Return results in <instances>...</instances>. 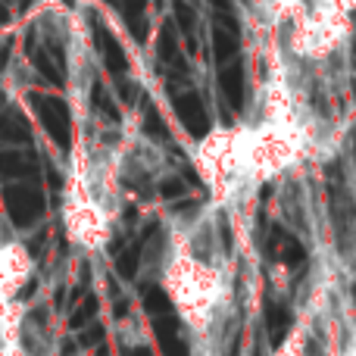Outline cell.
I'll list each match as a JSON object with an SVG mask.
<instances>
[{
    "mask_svg": "<svg viewBox=\"0 0 356 356\" xmlns=\"http://www.w3.org/2000/svg\"><path fill=\"white\" fill-rule=\"evenodd\" d=\"M225 213L203 203L166 228L160 253V288L194 350L225 344L234 303V259L225 244Z\"/></svg>",
    "mask_w": 356,
    "mask_h": 356,
    "instance_id": "obj_1",
    "label": "cell"
},
{
    "mask_svg": "<svg viewBox=\"0 0 356 356\" xmlns=\"http://www.w3.org/2000/svg\"><path fill=\"white\" fill-rule=\"evenodd\" d=\"M122 147L79 141L63 181V228L72 247L100 253L122 209Z\"/></svg>",
    "mask_w": 356,
    "mask_h": 356,
    "instance_id": "obj_2",
    "label": "cell"
},
{
    "mask_svg": "<svg viewBox=\"0 0 356 356\" xmlns=\"http://www.w3.org/2000/svg\"><path fill=\"white\" fill-rule=\"evenodd\" d=\"M188 156L197 178L207 188V203H213L219 213L228 216L232 209L250 203L253 194L259 191L241 122L209 129L191 147Z\"/></svg>",
    "mask_w": 356,
    "mask_h": 356,
    "instance_id": "obj_3",
    "label": "cell"
}]
</instances>
